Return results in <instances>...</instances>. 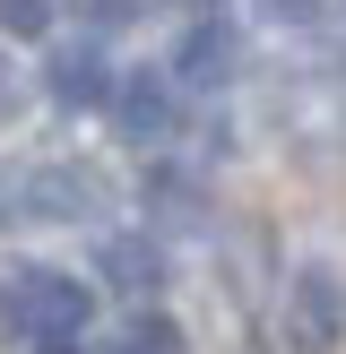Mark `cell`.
Here are the masks:
<instances>
[{"label": "cell", "mask_w": 346, "mask_h": 354, "mask_svg": "<svg viewBox=\"0 0 346 354\" xmlns=\"http://www.w3.org/2000/svg\"><path fill=\"white\" fill-rule=\"evenodd\" d=\"M86 286L78 277H61V268H17L9 286H0V328L9 337H26V346H69L86 328Z\"/></svg>", "instance_id": "obj_1"}, {"label": "cell", "mask_w": 346, "mask_h": 354, "mask_svg": "<svg viewBox=\"0 0 346 354\" xmlns=\"http://www.w3.org/2000/svg\"><path fill=\"white\" fill-rule=\"evenodd\" d=\"M9 207H17V216H35V225H69V216L95 207V182H86L78 165H44V173H17Z\"/></svg>", "instance_id": "obj_3"}, {"label": "cell", "mask_w": 346, "mask_h": 354, "mask_svg": "<svg viewBox=\"0 0 346 354\" xmlns=\"http://www.w3.org/2000/svg\"><path fill=\"white\" fill-rule=\"evenodd\" d=\"M78 9H86V17H95V26H121V17H130V9H138V0H78Z\"/></svg>", "instance_id": "obj_10"}, {"label": "cell", "mask_w": 346, "mask_h": 354, "mask_svg": "<svg viewBox=\"0 0 346 354\" xmlns=\"http://www.w3.org/2000/svg\"><path fill=\"white\" fill-rule=\"evenodd\" d=\"M268 17H286V26H303V17H320V0H260Z\"/></svg>", "instance_id": "obj_9"}, {"label": "cell", "mask_w": 346, "mask_h": 354, "mask_svg": "<svg viewBox=\"0 0 346 354\" xmlns=\"http://www.w3.org/2000/svg\"><path fill=\"white\" fill-rule=\"evenodd\" d=\"M234 78V26H190L182 35V52H173V86H225Z\"/></svg>", "instance_id": "obj_6"}, {"label": "cell", "mask_w": 346, "mask_h": 354, "mask_svg": "<svg viewBox=\"0 0 346 354\" xmlns=\"http://www.w3.org/2000/svg\"><path fill=\"white\" fill-rule=\"evenodd\" d=\"M44 86H52L61 104H78V113H86V104H113V69H104L95 44H61L52 69H44Z\"/></svg>", "instance_id": "obj_5"}, {"label": "cell", "mask_w": 346, "mask_h": 354, "mask_svg": "<svg viewBox=\"0 0 346 354\" xmlns=\"http://www.w3.org/2000/svg\"><path fill=\"white\" fill-rule=\"evenodd\" d=\"M286 337H294V354H338V337H346V294H338L329 268H303V277H294V294H286Z\"/></svg>", "instance_id": "obj_2"}, {"label": "cell", "mask_w": 346, "mask_h": 354, "mask_svg": "<svg viewBox=\"0 0 346 354\" xmlns=\"http://www.w3.org/2000/svg\"><path fill=\"white\" fill-rule=\"evenodd\" d=\"M95 268L113 277L121 294H147L156 277H165V251H156V242H138V234H113V242L95 251Z\"/></svg>", "instance_id": "obj_7"}, {"label": "cell", "mask_w": 346, "mask_h": 354, "mask_svg": "<svg viewBox=\"0 0 346 354\" xmlns=\"http://www.w3.org/2000/svg\"><path fill=\"white\" fill-rule=\"evenodd\" d=\"M113 121H121V138L130 147H156V138H173V86H165V69H147V78H121L113 86Z\"/></svg>", "instance_id": "obj_4"}, {"label": "cell", "mask_w": 346, "mask_h": 354, "mask_svg": "<svg viewBox=\"0 0 346 354\" xmlns=\"http://www.w3.org/2000/svg\"><path fill=\"white\" fill-rule=\"evenodd\" d=\"M52 26V0H0V35H44Z\"/></svg>", "instance_id": "obj_8"}, {"label": "cell", "mask_w": 346, "mask_h": 354, "mask_svg": "<svg viewBox=\"0 0 346 354\" xmlns=\"http://www.w3.org/2000/svg\"><path fill=\"white\" fill-rule=\"evenodd\" d=\"M17 113V69H9V52H0V121Z\"/></svg>", "instance_id": "obj_11"}]
</instances>
